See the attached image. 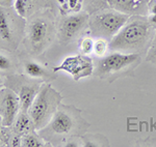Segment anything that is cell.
<instances>
[{"mask_svg": "<svg viewBox=\"0 0 156 147\" xmlns=\"http://www.w3.org/2000/svg\"><path fill=\"white\" fill-rule=\"evenodd\" d=\"M89 126L90 124L82 118L79 109L75 106L59 105L50 122L37 132L46 142L57 144L67 142L71 137L82 135Z\"/></svg>", "mask_w": 156, "mask_h": 147, "instance_id": "6da1fadb", "label": "cell"}, {"mask_svg": "<svg viewBox=\"0 0 156 147\" xmlns=\"http://www.w3.org/2000/svg\"><path fill=\"white\" fill-rule=\"evenodd\" d=\"M154 31L148 17L130 16L120 31L109 41V51L140 54V51L149 47Z\"/></svg>", "mask_w": 156, "mask_h": 147, "instance_id": "7a4b0ae2", "label": "cell"}, {"mask_svg": "<svg viewBox=\"0 0 156 147\" xmlns=\"http://www.w3.org/2000/svg\"><path fill=\"white\" fill-rule=\"evenodd\" d=\"M62 95L50 85L43 83L31 106L28 109V114L34 122L36 131L44 129L47 125L57 108L62 103Z\"/></svg>", "mask_w": 156, "mask_h": 147, "instance_id": "3957f363", "label": "cell"}, {"mask_svg": "<svg viewBox=\"0 0 156 147\" xmlns=\"http://www.w3.org/2000/svg\"><path fill=\"white\" fill-rule=\"evenodd\" d=\"M130 16L112 8H102L90 16L89 29L93 36L101 37L108 42L125 25Z\"/></svg>", "mask_w": 156, "mask_h": 147, "instance_id": "277c9868", "label": "cell"}, {"mask_svg": "<svg viewBox=\"0 0 156 147\" xmlns=\"http://www.w3.org/2000/svg\"><path fill=\"white\" fill-rule=\"evenodd\" d=\"M24 31V18L9 7L0 5V47L14 51Z\"/></svg>", "mask_w": 156, "mask_h": 147, "instance_id": "5b68a950", "label": "cell"}, {"mask_svg": "<svg viewBox=\"0 0 156 147\" xmlns=\"http://www.w3.org/2000/svg\"><path fill=\"white\" fill-rule=\"evenodd\" d=\"M140 62V55L138 53H123L114 51L106 54L99 59L96 68V75L101 79L108 77H120L122 74L131 71Z\"/></svg>", "mask_w": 156, "mask_h": 147, "instance_id": "8992f818", "label": "cell"}, {"mask_svg": "<svg viewBox=\"0 0 156 147\" xmlns=\"http://www.w3.org/2000/svg\"><path fill=\"white\" fill-rule=\"evenodd\" d=\"M53 20L47 15H41L31 20L27 27V45L30 52L40 54L51 44L54 37Z\"/></svg>", "mask_w": 156, "mask_h": 147, "instance_id": "52a82bcc", "label": "cell"}, {"mask_svg": "<svg viewBox=\"0 0 156 147\" xmlns=\"http://www.w3.org/2000/svg\"><path fill=\"white\" fill-rule=\"evenodd\" d=\"M28 77V76H27ZM24 76H14L7 80V83L11 84L7 87L12 89L20 99L21 110L28 112L34 98L41 88L43 82L37 78H27Z\"/></svg>", "mask_w": 156, "mask_h": 147, "instance_id": "ba28073f", "label": "cell"}, {"mask_svg": "<svg viewBox=\"0 0 156 147\" xmlns=\"http://www.w3.org/2000/svg\"><path fill=\"white\" fill-rule=\"evenodd\" d=\"M90 15L87 12H78L68 15L60 21L57 30V37L60 44L66 45L72 42L89 27Z\"/></svg>", "mask_w": 156, "mask_h": 147, "instance_id": "9c48e42d", "label": "cell"}, {"mask_svg": "<svg viewBox=\"0 0 156 147\" xmlns=\"http://www.w3.org/2000/svg\"><path fill=\"white\" fill-rule=\"evenodd\" d=\"M60 71L70 74L75 81H79L80 79L87 78L94 73L95 65L90 57L83 54H78L65 58L58 66L54 68V72Z\"/></svg>", "mask_w": 156, "mask_h": 147, "instance_id": "30bf717a", "label": "cell"}, {"mask_svg": "<svg viewBox=\"0 0 156 147\" xmlns=\"http://www.w3.org/2000/svg\"><path fill=\"white\" fill-rule=\"evenodd\" d=\"M21 111V103L18 94L5 87L0 89V116L4 126L11 128Z\"/></svg>", "mask_w": 156, "mask_h": 147, "instance_id": "8fae6325", "label": "cell"}, {"mask_svg": "<svg viewBox=\"0 0 156 147\" xmlns=\"http://www.w3.org/2000/svg\"><path fill=\"white\" fill-rule=\"evenodd\" d=\"M149 1L150 0H106L110 8L126 14L128 16L149 15Z\"/></svg>", "mask_w": 156, "mask_h": 147, "instance_id": "7c38bea8", "label": "cell"}, {"mask_svg": "<svg viewBox=\"0 0 156 147\" xmlns=\"http://www.w3.org/2000/svg\"><path fill=\"white\" fill-rule=\"evenodd\" d=\"M11 129L14 133L19 134L21 136L25 135V134H28L30 132L36 131L34 122H32L31 118H30L28 112H25L22 110L19 112L18 116L16 117Z\"/></svg>", "mask_w": 156, "mask_h": 147, "instance_id": "4fadbf2b", "label": "cell"}, {"mask_svg": "<svg viewBox=\"0 0 156 147\" xmlns=\"http://www.w3.org/2000/svg\"><path fill=\"white\" fill-rule=\"evenodd\" d=\"M36 132L37 131L30 132V133L25 134V135L22 136V146L23 147H43V146L50 145L48 142L45 143L46 141H45L39 134H37Z\"/></svg>", "mask_w": 156, "mask_h": 147, "instance_id": "5bb4252c", "label": "cell"}, {"mask_svg": "<svg viewBox=\"0 0 156 147\" xmlns=\"http://www.w3.org/2000/svg\"><path fill=\"white\" fill-rule=\"evenodd\" d=\"M62 15H68L69 12H81L83 0H57Z\"/></svg>", "mask_w": 156, "mask_h": 147, "instance_id": "9a60e30c", "label": "cell"}, {"mask_svg": "<svg viewBox=\"0 0 156 147\" xmlns=\"http://www.w3.org/2000/svg\"><path fill=\"white\" fill-rule=\"evenodd\" d=\"M25 69V74L28 77H31V78H44V77H47L48 75V72L46 71V68L44 66H42L41 64L37 63V62L34 61H28L26 62L24 66Z\"/></svg>", "mask_w": 156, "mask_h": 147, "instance_id": "2e32d148", "label": "cell"}, {"mask_svg": "<svg viewBox=\"0 0 156 147\" xmlns=\"http://www.w3.org/2000/svg\"><path fill=\"white\" fill-rule=\"evenodd\" d=\"M109 51V42L105 38H97L95 41L94 44V51L93 53L98 57H104L107 54V52Z\"/></svg>", "mask_w": 156, "mask_h": 147, "instance_id": "e0dca14e", "label": "cell"}, {"mask_svg": "<svg viewBox=\"0 0 156 147\" xmlns=\"http://www.w3.org/2000/svg\"><path fill=\"white\" fill-rule=\"evenodd\" d=\"M94 44L95 41L90 36H83L80 38L79 43H78V50H79L80 54L83 55H90L94 51Z\"/></svg>", "mask_w": 156, "mask_h": 147, "instance_id": "ac0fdd59", "label": "cell"}, {"mask_svg": "<svg viewBox=\"0 0 156 147\" xmlns=\"http://www.w3.org/2000/svg\"><path fill=\"white\" fill-rule=\"evenodd\" d=\"M146 59H147L148 61L156 64V30H155L154 35L152 37V41H151L149 47H148Z\"/></svg>", "mask_w": 156, "mask_h": 147, "instance_id": "d6986e66", "label": "cell"}, {"mask_svg": "<svg viewBox=\"0 0 156 147\" xmlns=\"http://www.w3.org/2000/svg\"><path fill=\"white\" fill-rule=\"evenodd\" d=\"M14 8L19 16L25 18L27 16V0H16L14 3Z\"/></svg>", "mask_w": 156, "mask_h": 147, "instance_id": "ffe728a7", "label": "cell"}, {"mask_svg": "<svg viewBox=\"0 0 156 147\" xmlns=\"http://www.w3.org/2000/svg\"><path fill=\"white\" fill-rule=\"evenodd\" d=\"M11 135H12L11 128H7V126L3 125L1 116H0V141L5 144V145H7V141H9Z\"/></svg>", "mask_w": 156, "mask_h": 147, "instance_id": "44dd1931", "label": "cell"}, {"mask_svg": "<svg viewBox=\"0 0 156 147\" xmlns=\"http://www.w3.org/2000/svg\"><path fill=\"white\" fill-rule=\"evenodd\" d=\"M12 66V62L7 58L6 56H4L3 54L0 53V71H7Z\"/></svg>", "mask_w": 156, "mask_h": 147, "instance_id": "7402d4cb", "label": "cell"}, {"mask_svg": "<svg viewBox=\"0 0 156 147\" xmlns=\"http://www.w3.org/2000/svg\"><path fill=\"white\" fill-rule=\"evenodd\" d=\"M148 21H149L150 25L152 26V28L156 30V14L148 15Z\"/></svg>", "mask_w": 156, "mask_h": 147, "instance_id": "603a6c76", "label": "cell"}, {"mask_svg": "<svg viewBox=\"0 0 156 147\" xmlns=\"http://www.w3.org/2000/svg\"><path fill=\"white\" fill-rule=\"evenodd\" d=\"M148 7H149V14H156V0H150Z\"/></svg>", "mask_w": 156, "mask_h": 147, "instance_id": "cb8c5ba5", "label": "cell"}, {"mask_svg": "<svg viewBox=\"0 0 156 147\" xmlns=\"http://www.w3.org/2000/svg\"><path fill=\"white\" fill-rule=\"evenodd\" d=\"M14 0H0V5L1 6L11 7L12 5H14Z\"/></svg>", "mask_w": 156, "mask_h": 147, "instance_id": "d4e9b609", "label": "cell"}, {"mask_svg": "<svg viewBox=\"0 0 156 147\" xmlns=\"http://www.w3.org/2000/svg\"><path fill=\"white\" fill-rule=\"evenodd\" d=\"M83 1H87V2H94V1H96V0H83Z\"/></svg>", "mask_w": 156, "mask_h": 147, "instance_id": "484cf974", "label": "cell"}, {"mask_svg": "<svg viewBox=\"0 0 156 147\" xmlns=\"http://www.w3.org/2000/svg\"><path fill=\"white\" fill-rule=\"evenodd\" d=\"M3 145H5V144H4V143H2V142L0 141V146H3Z\"/></svg>", "mask_w": 156, "mask_h": 147, "instance_id": "4316f807", "label": "cell"}, {"mask_svg": "<svg viewBox=\"0 0 156 147\" xmlns=\"http://www.w3.org/2000/svg\"><path fill=\"white\" fill-rule=\"evenodd\" d=\"M2 88V83H1V81H0V89Z\"/></svg>", "mask_w": 156, "mask_h": 147, "instance_id": "83f0119b", "label": "cell"}]
</instances>
